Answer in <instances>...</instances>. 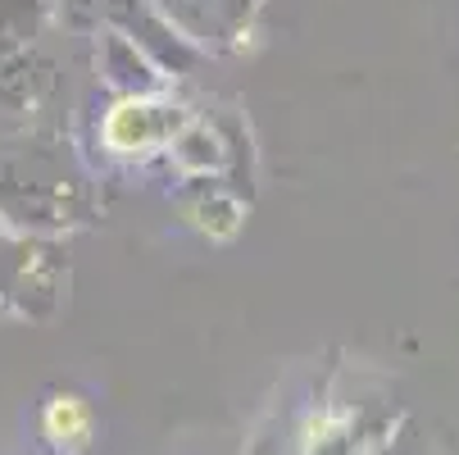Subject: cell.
<instances>
[{"label":"cell","instance_id":"cell-1","mask_svg":"<svg viewBox=\"0 0 459 455\" xmlns=\"http://www.w3.org/2000/svg\"><path fill=\"white\" fill-rule=\"evenodd\" d=\"M0 214L46 237H69L100 223V182L74 155L64 127H10V137L0 142Z\"/></svg>","mask_w":459,"mask_h":455},{"label":"cell","instance_id":"cell-2","mask_svg":"<svg viewBox=\"0 0 459 455\" xmlns=\"http://www.w3.org/2000/svg\"><path fill=\"white\" fill-rule=\"evenodd\" d=\"M69 287V246L64 237L28 232L0 214V314L50 319Z\"/></svg>","mask_w":459,"mask_h":455},{"label":"cell","instance_id":"cell-3","mask_svg":"<svg viewBox=\"0 0 459 455\" xmlns=\"http://www.w3.org/2000/svg\"><path fill=\"white\" fill-rule=\"evenodd\" d=\"M195 118V105L182 101L173 87L151 96H114L96 118V142L105 160L151 164L164 160L169 146L182 137V127Z\"/></svg>","mask_w":459,"mask_h":455},{"label":"cell","instance_id":"cell-4","mask_svg":"<svg viewBox=\"0 0 459 455\" xmlns=\"http://www.w3.org/2000/svg\"><path fill=\"white\" fill-rule=\"evenodd\" d=\"M59 96H64V64L46 41L0 59V123L5 127H59L55 123Z\"/></svg>","mask_w":459,"mask_h":455},{"label":"cell","instance_id":"cell-5","mask_svg":"<svg viewBox=\"0 0 459 455\" xmlns=\"http://www.w3.org/2000/svg\"><path fill=\"white\" fill-rule=\"evenodd\" d=\"M96 83L109 96H151V92H169L173 78L160 64L118 28H96Z\"/></svg>","mask_w":459,"mask_h":455},{"label":"cell","instance_id":"cell-6","mask_svg":"<svg viewBox=\"0 0 459 455\" xmlns=\"http://www.w3.org/2000/svg\"><path fill=\"white\" fill-rule=\"evenodd\" d=\"M178 210H182V219L195 232H205L210 241H232L246 228L250 201L228 178H186L178 187Z\"/></svg>","mask_w":459,"mask_h":455},{"label":"cell","instance_id":"cell-7","mask_svg":"<svg viewBox=\"0 0 459 455\" xmlns=\"http://www.w3.org/2000/svg\"><path fill=\"white\" fill-rule=\"evenodd\" d=\"M41 433L55 451L64 455H78L91 446V433H96V419H91V406L74 392H55L46 406H41Z\"/></svg>","mask_w":459,"mask_h":455},{"label":"cell","instance_id":"cell-8","mask_svg":"<svg viewBox=\"0 0 459 455\" xmlns=\"http://www.w3.org/2000/svg\"><path fill=\"white\" fill-rule=\"evenodd\" d=\"M55 0H0V59L46 41Z\"/></svg>","mask_w":459,"mask_h":455}]
</instances>
